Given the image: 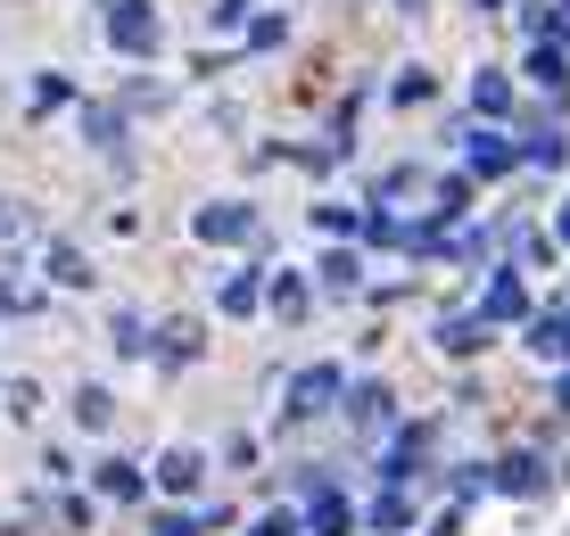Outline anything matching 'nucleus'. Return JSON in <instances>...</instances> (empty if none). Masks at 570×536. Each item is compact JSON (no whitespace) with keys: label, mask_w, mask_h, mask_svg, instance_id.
<instances>
[{"label":"nucleus","mask_w":570,"mask_h":536,"mask_svg":"<svg viewBox=\"0 0 570 536\" xmlns=\"http://www.w3.org/2000/svg\"><path fill=\"white\" fill-rule=\"evenodd\" d=\"M108 339L125 347V355H141V347H149V330H141V314H116V322H108Z\"/></svg>","instance_id":"nucleus-23"},{"label":"nucleus","mask_w":570,"mask_h":536,"mask_svg":"<svg viewBox=\"0 0 570 536\" xmlns=\"http://www.w3.org/2000/svg\"><path fill=\"white\" fill-rule=\"evenodd\" d=\"M157 355H166V364H190V355H199V322H166Z\"/></svg>","instance_id":"nucleus-14"},{"label":"nucleus","mask_w":570,"mask_h":536,"mask_svg":"<svg viewBox=\"0 0 570 536\" xmlns=\"http://www.w3.org/2000/svg\"><path fill=\"white\" fill-rule=\"evenodd\" d=\"M224 314H257V272H232L224 281Z\"/></svg>","instance_id":"nucleus-20"},{"label":"nucleus","mask_w":570,"mask_h":536,"mask_svg":"<svg viewBox=\"0 0 570 536\" xmlns=\"http://www.w3.org/2000/svg\"><path fill=\"white\" fill-rule=\"evenodd\" d=\"M497 487L504 495H546V463H538V454H513V463L497 470Z\"/></svg>","instance_id":"nucleus-8"},{"label":"nucleus","mask_w":570,"mask_h":536,"mask_svg":"<svg viewBox=\"0 0 570 536\" xmlns=\"http://www.w3.org/2000/svg\"><path fill=\"white\" fill-rule=\"evenodd\" d=\"M554 231H562V240H570V198H562V224H554Z\"/></svg>","instance_id":"nucleus-29"},{"label":"nucleus","mask_w":570,"mask_h":536,"mask_svg":"<svg viewBox=\"0 0 570 536\" xmlns=\"http://www.w3.org/2000/svg\"><path fill=\"white\" fill-rule=\"evenodd\" d=\"M199 454H190V446H174V454H157V487H166V495H190V487H199Z\"/></svg>","instance_id":"nucleus-6"},{"label":"nucleus","mask_w":570,"mask_h":536,"mask_svg":"<svg viewBox=\"0 0 570 536\" xmlns=\"http://www.w3.org/2000/svg\"><path fill=\"white\" fill-rule=\"evenodd\" d=\"M248 536H298V520H289V512H265V520L248 528Z\"/></svg>","instance_id":"nucleus-27"},{"label":"nucleus","mask_w":570,"mask_h":536,"mask_svg":"<svg viewBox=\"0 0 570 536\" xmlns=\"http://www.w3.org/2000/svg\"><path fill=\"white\" fill-rule=\"evenodd\" d=\"M323 281H331V289H356V281H364V265H356L347 248H331V256H323Z\"/></svg>","instance_id":"nucleus-19"},{"label":"nucleus","mask_w":570,"mask_h":536,"mask_svg":"<svg viewBox=\"0 0 570 536\" xmlns=\"http://www.w3.org/2000/svg\"><path fill=\"white\" fill-rule=\"evenodd\" d=\"M471 108H480V116H513V75L488 67L480 83H471Z\"/></svg>","instance_id":"nucleus-9"},{"label":"nucleus","mask_w":570,"mask_h":536,"mask_svg":"<svg viewBox=\"0 0 570 536\" xmlns=\"http://www.w3.org/2000/svg\"><path fill=\"white\" fill-rule=\"evenodd\" d=\"M529 347H538V355H570V322H538V330H529Z\"/></svg>","instance_id":"nucleus-24"},{"label":"nucleus","mask_w":570,"mask_h":536,"mask_svg":"<svg viewBox=\"0 0 570 536\" xmlns=\"http://www.w3.org/2000/svg\"><path fill=\"white\" fill-rule=\"evenodd\" d=\"M108 42L125 58H149L157 50V9L149 0H108Z\"/></svg>","instance_id":"nucleus-1"},{"label":"nucleus","mask_w":570,"mask_h":536,"mask_svg":"<svg viewBox=\"0 0 570 536\" xmlns=\"http://www.w3.org/2000/svg\"><path fill=\"white\" fill-rule=\"evenodd\" d=\"M562 413H570V380H562Z\"/></svg>","instance_id":"nucleus-31"},{"label":"nucleus","mask_w":570,"mask_h":536,"mask_svg":"<svg viewBox=\"0 0 570 536\" xmlns=\"http://www.w3.org/2000/svg\"><path fill=\"white\" fill-rule=\"evenodd\" d=\"M439 347H446V355H480V347H488V322H480V314H463V322L439 330Z\"/></svg>","instance_id":"nucleus-12"},{"label":"nucleus","mask_w":570,"mask_h":536,"mask_svg":"<svg viewBox=\"0 0 570 536\" xmlns=\"http://www.w3.org/2000/svg\"><path fill=\"white\" fill-rule=\"evenodd\" d=\"M546 26H554V42H570V9H562V17H546Z\"/></svg>","instance_id":"nucleus-28"},{"label":"nucleus","mask_w":570,"mask_h":536,"mask_svg":"<svg viewBox=\"0 0 570 536\" xmlns=\"http://www.w3.org/2000/svg\"><path fill=\"white\" fill-rule=\"evenodd\" d=\"M257 231V215H248V198H215V207H199V240H248Z\"/></svg>","instance_id":"nucleus-3"},{"label":"nucleus","mask_w":570,"mask_h":536,"mask_svg":"<svg viewBox=\"0 0 570 536\" xmlns=\"http://www.w3.org/2000/svg\"><path fill=\"white\" fill-rule=\"evenodd\" d=\"M529 83H538L546 99H570V58L562 50H529Z\"/></svg>","instance_id":"nucleus-7"},{"label":"nucleus","mask_w":570,"mask_h":536,"mask_svg":"<svg viewBox=\"0 0 570 536\" xmlns=\"http://www.w3.org/2000/svg\"><path fill=\"white\" fill-rule=\"evenodd\" d=\"M356 429H389V388H356Z\"/></svg>","instance_id":"nucleus-16"},{"label":"nucleus","mask_w":570,"mask_h":536,"mask_svg":"<svg viewBox=\"0 0 570 536\" xmlns=\"http://www.w3.org/2000/svg\"><path fill=\"white\" fill-rule=\"evenodd\" d=\"M405 512H414V504H405V487H389L381 504H372V528H381V536H397V528H405Z\"/></svg>","instance_id":"nucleus-18"},{"label":"nucleus","mask_w":570,"mask_h":536,"mask_svg":"<svg viewBox=\"0 0 570 536\" xmlns=\"http://www.w3.org/2000/svg\"><path fill=\"white\" fill-rule=\"evenodd\" d=\"M75 421H83V429H108V388H75Z\"/></svg>","instance_id":"nucleus-21"},{"label":"nucleus","mask_w":570,"mask_h":536,"mask_svg":"<svg viewBox=\"0 0 570 536\" xmlns=\"http://www.w3.org/2000/svg\"><path fill=\"white\" fill-rule=\"evenodd\" d=\"M26 240H33V215L17 207V198H0V256H17Z\"/></svg>","instance_id":"nucleus-13"},{"label":"nucleus","mask_w":570,"mask_h":536,"mask_svg":"<svg viewBox=\"0 0 570 536\" xmlns=\"http://www.w3.org/2000/svg\"><path fill=\"white\" fill-rule=\"evenodd\" d=\"M314 536H356V512H347V495H314Z\"/></svg>","instance_id":"nucleus-10"},{"label":"nucleus","mask_w":570,"mask_h":536,"mask_svg":"<svg viewBox=\"0 0 570 536\" xmlns=\"http://www.w3.org/2000/svg\"><path fill=\"white\" fill-rule=\"evenodd\" d=\"M463 157H471V173H513V141H504L497 125H471L463 132Z\"/></svg>","instance_id":"nucleus-4"},{"label":"nucleus","mask_w":570,"mask_h":536,"mask_svg":"<svg viewBox=\"0 0 570 536\" xmlns=\"http://www.w3.org/2000/svg\"><path fill=\"white\" fill-rule=\"evenodd\" d=\"M42 306V289H26V281H0V314H33Z\"/></svg>","instance_id":"nucleus-25"},{"label":"nucleus","mask_w":570,"mask_h":536,"mask_svg":"<svg viewBox=\"0 0 570 536\" xmlns=\"http://www.w3.org/2000/svg\"><path fill=\"white\" fill-rule=\"evenodd\" d=\"M331 396H340V371H331V364L298 371V380H289V405H282V421H306V413H323Z\"/></svg>","instance_id":"nucleus-2"},{"label":"nucleus","mask_w":570,"mask_h":536,"mask_svg":"<svg viewBox=\"0 0 570 536\" xmlns=\"http://www.w3.org/2000/svg\"><path fill=\"white\" fill-rule=\"evenodd\" d=\"M100 495H116V504H141V470H125V463H100Z\"/></svg>","instance_id":"nucleus-15"},{"label":"nucleus","mask_w":570,"mask_h":536,"mask_svg":"<svg viewBox=\"0 0 570 536\" xmlns=\"http://www.w3.org/2000/svg\"><path fill=\"white\" fill-rule=\"evenodd\" d=\"M529 314V289L513 281V272H497V281H488V306H480V322L497 330V322H521Z\"/></svg>","instance_id":"nucleus-5"},{"label":"nucleus","mask_w":570,"mask_h":536,"mask_svg":"<svg viewBox=\"0 0 570 536\" xmlns=\"http://www.w3.org/2000/svg\"><path fill=\"white\" fill-rule=\"evenodd\" d=\"M273 314H282V322H298V314H306V281H298V272L273 281Z\"/></svg>","instance_id":"nucleus-17"},{"label":"nucleus","mask_w":570,"mask_h":536,"mask_svg":"<svg viewBox=\"0 0 570 536\" xmlns=\"http://www.w3.org/2000/svg\"><path fill=\"white\" fill-rule=\"evenodd\" d=\"M207 528H224V520H190V512H166V520H157V536H207Z\"/></svg>","instance_id":"nucleus-26"},{"label":"nucleus","mask_w":570,"mask_h":536,"mask_svg":"<svg viewBox=\"0 0 570 536\" xmlns=\"http://www.w3.org/2000/svg\"><path fill=\"white\" fill-rule=\"evenodd\" d=\"M42 272H50V281H58V289H83V281H91V256H83V248H67V240H58Z\"/></svg>","instance_id":"nucleus-11"},{"label":"nucleus","mask_w":570,"mask_h":536,"mask_svg":"<svg viewBox=\"0 0 570 536\" xmlns=\"http://www.w3.org/2000/svg\"><path fill=\"white\" fill-rule=\"evenodd\" d=\"M471 9H504V0H471Z\"/></svg>","instance_id":"nucleus-30"},{"label":"nucleus","mask_w":570,"mask_h":536,"mask_svg":"<svg viewBox=\"0 0 570 536\" xmlns=\"http://www.w3.org/2000/svg\"><path fill=\"white\" fill-rule=\"evenodd\" d=\"M529 166H562V132H554V125L529 132Z\"/></svg>","instance_id":"nucleus-22"},{"label":"nucleus","mask_w":570,"mask_h":536,"mask_svg":"<svg viewBox=\"0 0 570 536\" xmlns=\"http://www.w3.org/2000/svg\"><path fill=\"white\" fill-rule=\"evenodd\" d=\"M397 9H422V0H397Z\"/></svg>","instance_id":"nucleus-32"}]
</instances>
